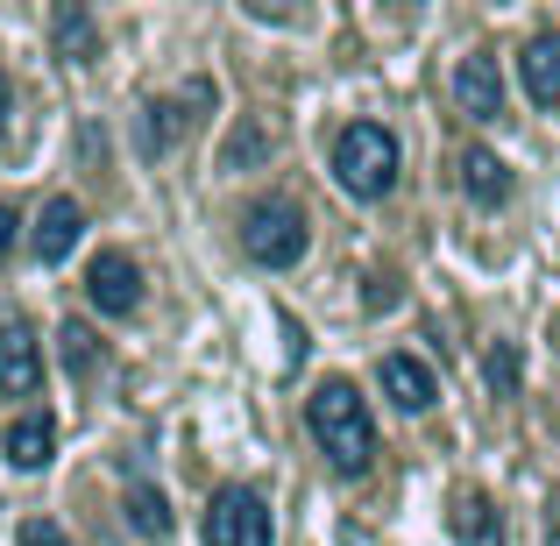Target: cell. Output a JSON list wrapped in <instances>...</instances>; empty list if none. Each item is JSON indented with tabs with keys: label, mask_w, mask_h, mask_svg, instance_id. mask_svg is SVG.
Wrapping results in <instances>:
<instances>
[{
	"label": "cell",
	"mask_w": 560,
	"mask_h": 546,
	"mask_svg": "<svg viewBox=\"0 0 560 546\" xmlns=\"http://www.w3.org/2000/svg\"><path fill=\"white\" fill-rule=\"evenodd\" d=\"M305 426H313L319 454H327L334 476H362V468L376 462V426H370V405H362V391L348 376H327L313 391V405H305Z\"/></svg>",
	"instance_id": "obj_1"
},
{
	"label": "cell",
	"mask_w": 560,
	"mask_h": 546,
	"mask_svg": "<svg viewBox=\"0 0 560 546\" xmlns=\"http://www.w3.org/2000/svg\"><path fill=\"white\" fill-rule=\"evenodd\" d=\"M334 178L355 199H383L397 185V136L383 121H348L334 136Z\"/></svg>",
	"instance_id": "obj_2"
},
{
	"label": "cell",
	"mask_w": 560,
	"mask_h": 546,
	"mask_svg": "<svg viewBox=\"0 0 560 546\" xmlns=\"http://www.w3.org/2000/svg\"><path fill=\"white\" fill-rule=\"evenodd\" d=\"M305 213L299 206H284V199H262V206H248L242 213V248L262 263V270H291V263L305 256Z\"/></svg>",
	"instance_id": "obj_3"
},
{
	"label": "cell",
	"mask_w": 560,
	"mask_h": 546,
	"mask_svg": "<svg viewBox=\"0 0 560 546\" xmlns=\"http://www.w3.org/2000/svg\"><path fill=\"white\" fill-rule=\"evenodd\" d=\"M206 546H270V504L256 490H213L206 504Z\"/></svg>",
	"instance_id": "obj_4"
},
{
	"label": "cell",
	"mask_w": 560,
	"mask_h": 546,
	"mask_svg": "<svg viewBox=\"0 0 560 546\" xmlns=\"http://www.w3.org/2000/svg\"><path fill=\"white\" fill-rule=\"evenodd\" d=\"M85 299H93L107 320H128V313L142 305V270H136V256H121V248H100L93 270H85Z\"/></svg>",
	"instance_id": "obj_5"
},
{
	"label": "cell",
	"mask_w": 560,
	"mask_h": 546,
	"mask_svg": "<svg viewBox=\"0 0 560 546\" xmlns=\"http://www.w3.org/2000/svg\"><path fill=\"white\" fill-rule=\"evenodd\" d=\"M454 100H462L468 121H497V114H504V71H497L490 50H468L462 65H454Z\"/></svg>",
	"instance_id": "obj_6"
},
{
	"label": "cell",
	"mask_w": 560,
	"mask_h": 546,
	"mask_svg": "<svg viewBox=\"0 0 560 546\" xmlns=\"http://www.w3.org/2000/svg\"><path fill=\"white\" fill-rule=\"evenodd\" d=\"M0 391L8 397H36L43 391V348H36V334H28L22 320L0 327Z\"/></svg>",
	"instance_id": "obj_7"
},
{
	"label": "cell",
	"mask_w": 560,
	"mask_h": 546,
	"mask_svg": "<svg viewBox=\"0 0 560 546\" xmlns=\"http://www.w3.org/2000/svg\"><path fill=\"white\" fill-rule=\"evenodd\" d=\"M0 448H8V462L22 468V476H36V468H50V454H57V419L50 411H22V419L0 433Z\"/></svg>",
	"instance_id": "obj_8"
},
{
	"label": "cell",
	"mask_w": 560,
	"mask_h": 546,
	"mask_svg": "<svg viewBox=\"0 0 560 546\" xmlns=\"http://www.w3.org/2000/svg\"><path fill=\"white\" fill-rule=\"evenodd\" d=\"M50 43H57V57H65V65H93V57H100V22H93V8H85V0H57Z\"/></svg>",
	"instance_id": "obj_9"
},
{
	"label": "cell",
	"mask_w": 560,
	"mask_h": 546,
	"mask_svg": "<svg viewBox=\"0 0 560 546\" xmlns=\"http://www.w3.org/2000/svg\"><path fill=\"white\" fill-rule=\"evenodd\" d=\"M79 234H85V206L79 199H50V206H43V220H36V256L43 263H65L71 248H79Z\"/></svg>",
	"instance_id": "obj_10"
},
{
	"label": "cell",
	"mask_w": 560,
	"mask_h": 546,
	"mask_svg": "<svg viewBox=\"0 0 560 546\" xmlns=\"http://www.w3.org/2000/svg\"><path fill=\"white\" fill-rule=\"evenodd\" d=\"M383 397H390L397 411H425L433 405V369H425L419 356H383Z\"/></svg>",
	"instance_id": "obj_11"
},
{
	"label": "cell",
	"mask_w": 560,
	"mask_h": 546,
	"mask_svg": "<svg viewBox=\"0 0 560 546\" xmlns=\"http://www.w3.org/2000/svg\"><path fill=\"white\" fill-rule=\"evenodd\" d=\"M525 71V93H533V107H560V36H533L518 57Z\"/></svg>",
	"instance_id": "obj_12"
},
{
	"label": "cell",
	"mask_w": 560,
	"mask_h": 546,
	"mask_svg": "<svg viewBox=\"0 0 560 546\" xmlns=\"http://www.w3.org/2000/svg\"><path fill=\"white\" fill-rule=\"evenodd\" d=\"M462 191L476 206H504L511 199V164L497 150H462Z\"/></svg>",
	"instance_id": "obj_13"
},
{
	"label": "cell",
	"mask_w": 560,
	"mask_h": 546,
	"mask_svg": "<svg viewBox=\"0 0 560 546\" xmlns=\"http://www.w3.org/2000/svg\"><path fill=\"white\" fill-rule=\"evenodd\" d=\"M206 93H213V85H191V93H185V100H156V107H150V114H142V150H150V156H164V150H171V142H178V128L191 121V114H185V107H191V100H206Z\"/></svg>",
	"instance_id": "obj_14"
},
{
	"label": "cell",
	"mask_w": 560,
	"mask_h": 546,
	"mask_svg": "<svg viewBox=\"0 0 560 546\" xmlns=\"http://www.w3.org/2000/svg\"><path fill=\"white\" fill-rule=\"evenodd\" d=\"M447 525H454V539H462V546H497V504L482 490H462V497H454Z\"/></svg>",
	"instance_id": "obj_15"
},
{
	"label": "cell",
	"mask_w": 560,
	"mask_h": 546,
	"mask_svg": "<svg viewBox=\"0 0 560 546\" xmlns=\"http://www.w3.org/2000/svg\"><path fill=\"white\" fill-rule=\"evenodd\" d=\"M128 525H136L142 539H171V504H164V490L136 483V490H128Z\"/></svg>",
	"instance_id": "obj_16"
},
{
	"label": "cell",
	"mask_w": 560,
	"mask_h": 546,
	"mask_svg": "<svg viewBox=\"0 0 560 546\" xmlns=\"http://www.w3.org/2000/svg\"><path fill=\"white\" fill-rule=\"evenodd\" d=\"M57 356H65V369L71 376H93L100 369V341H93V327H79V320H65V334H57Z\"/></svg>",
	"instance_id": "obj_17"
},
{
	"label": "cell",
	"mask_w": 560,
	"mask_h": 546,
	"mask_svg": "<svg viewBox=\"0 0 560 546\" xmlns=\"http://www.w3.org/2000/svg\"><path fill=\"white\" fill-rule=\"evenodd\" d=\"M482 376H490V391H497V397H511V391H518V376H525L518 348H511V341H497V348H490V362H482Z\"/></svg>",
	"instance_id": "obj_18"
},
{
	"label": "cell",
	"mask_w": 560,
	"mask_h": 546,
	"mask_svg": "<svg viewBox=\"0 0 560 546\" xmlns=\"http://www.w3.org/2000/svg\"><path fill=\"white\" fill-rule=\"evenodd\" d=\"M256 156H262V136H256V128H242V136H234V142H228V171H242V164H256Z\"/></svg>",
	"instance_id": "obj_19"
},
{
	"label": "cell",
	"mask_w": 560,
	"mask_h": 546,
	"mask_svg": "<svg viewBox=\"0 0 560 546\" xmlns=\"http://www.w3.org/2000/svg\"><path fill=\"white\" fill-rule=\"evenodd\" d=\"M22 546H71V539H65V525H50V519H28V525H22Z\"/></svg>",
	"instance_id": "obj_20"
},
{
	"label": "cell",
	"mask_w": 560,
	"mask_h": 546,
	"mask_svg": "<svg viewBox=\"0 0 560 546\" xmlns=\"http://www.w3.org/2000/svg\"><path fill=\"white\" fill-rule=\"evenodd\" d=\"M383 305H397V284L390 277H370V313H383Z\"/></svg>",
	"instance_id": "obj_21"
},
{
	"label": "cell",
	"mask_w": 560,
	"mask_h": 546,
	"mask_svg": "<svg viewBox=\"0 0 560 546\" xmlns=\"http://www.w3.org/2000/svg\"><path fill=\"white\" fill-rule=\"evenodd\" d=\"M14 228H22V220H14V206H0V256L14 248Z\"/></svg>",
	"instance_id": "obj_22"
},
{
	"label": "cell",
	"mask_w": 560,
	"mask_h": 546,
	"mask_svg": "<svg viewBox=\"0 0 560 546\" xmlns=\"http://www.w3.org/2000/svg\"><path fill=\"white\" fill-rule=\"evenodd\" d=\"M547 539L560 546V497H553V504H547Z\"/></svg>",
	"instance_id": "obj_23"
},
{
	"label": "cell",
	"mask_w": 560,
	"mask_h": 546,
	"mask_svg": "<svg viewBox=\"0 0 560 546\" xmlns=\"http://www.w3.org/2000/svg\"><path fill=\"white\" fill-rule=\"evenodd\" d=\"M8 107H14V93H8V79H0V121H8Z\"/></svg>",
	"instance_id": "obj_24"
}]
</instances>
